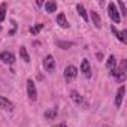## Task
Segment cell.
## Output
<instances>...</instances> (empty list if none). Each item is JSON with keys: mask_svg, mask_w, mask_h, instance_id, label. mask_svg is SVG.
I'll return each instance as SVG.
<instances>
[{"mask_svg": "<svg viewBox=\"0 0 127 127\" xmlns=\"http://www.w3.org/2000/svg\"><path fill=\"white\" fill-rule=\"evenodd\" d=\"M6 9H8V3L3 2L2 5H0V23H3L5 18H6Z\"/></svg>", "mask_w": 127, "mask_h": 127, "instance_id": "cell-17", "label": "cell"}, {"mask_svg": "<svg viewBox=\"0 0 127 127\" xmlns=\"http://www.w3.org/2000/svg\"><path fill=\"white\" fill-rule=\"evenodd\" d=\"M57 24H58L60 27H63V29H67V27H69V23H67L64 14H58V15H57Z\"/></svg>", "mask_w": 127, "mask_h": 127, "instance_id": "cell-14", "label": "cell"}, {"mask_svg": "<svg viewBox=\"0 0 127 127\" xmlns=\"http://www.w3.org/2000/svg\"><path fill=\"white\" fill-rule=\"evenodd\" d=\"M70 99L73 100V103H75L76 106H79V108H82V109H87V108H88L87 100H85V99H84V96H81L78 91L72 90V91H70Z\"/></svg>", "mask_w": 127, "mask_h": 127, "instance_id": "cell-2", "label": "cell"}, {"mask_svg": "<svg viewBox=\"0 0 127 127\" xmlns=\"http://www.w3.org/2000/svg\"><path fill=\"white\" fill-rule=\"evenodd\" d=\"M90 15H91V21H93L94 27H96V29H100V27H102V20H100L99 14H97L96 11H91V12H90Z\"/></svg>", "mask_w": 127, "mask_h": 127, "instance_id": "cell-13", "label": "cell"}, {"mask_svg": "<svg viewBox=\"0 0 127 127\" xmlns=\"http://www.w3.org/2000/svg\"><path fill=\"white\" fill-rule=\"evenodd\" d=\"M0 108L2 109H5V111H14V103L9 100V99H6V97H3V96H0Z\"/></svg>", "mask_w": 127, "mask_h": 127, "instance_id": "cell-10", "label": "cell"}, {"mask_svg": "<svg viewBox=\"0 0 127 127\" xmlns=\"http://www.w3.org/2000/svg\"><path fill=\"white\" fill-rule=\"evenodd\" d=\"M57 114H58V109H57V108H49V109H46V111L43 112V117H45V120L51 121V120H55Z\"/></svg>", "mask_w": 127, "mask_h": 127, "instance_id": "cell-12", "label": "cell"}, {"mask_svg": "<svg viewBox=\"0 0 127 127\" xmlns=\"http://www.w3.org/2000/svg\"><path fill=\"white\" fill-rule=\"evenodd\" d=\"M0 60H2L5 64L12 66L14 63H15V55L11 51H3V52H0Z\"/></svg>", "mask_w": 127, "mask_h": 127, "instance_id": "cell-6", "label": "cell"}, {"mask_svg": "<svg viewBox=\"0 0 127 127\" xmlns=\"http://www.w3.org/2000/svg\"><path fill=\"white\" fill-rule=\"evenodd\" d=\"M55 58L52 57V55H46L45 58H43V69L46 70V72H49V73H52L54 70H55Z\"/></svg>", "mask_w": 127, "mask_h": 127, "instance_id": "cell-4", "label": "cell"}, {"mask_svg": "<svg viewBox=\"0 0 127 127\" xmlns=\"http://www.w3.org/2000/svg\"><path fill=\"white\" fill-rule=\"evenodd\" d=\"M42 29H43V24H42V23H39V24H36V26L30 27V29H29V32H30L32 34H37V33H39Z\"/></svg>", "mask_w": 127, "mask_h": 127, "instance_id": "cell-20", "label": "cell"}, {"mask_svg": "<svg viewBox=\"0 0 127 127\" xmlns=\"http://www.w3.org/2000/svg\"><path fill=\"white\" fill-rule=\"evenodd\" d=\"M57 45H58L61 49H69L70 46H73V42H63V40H58Z\"/></svg>", "mask_w": 127, "mask_h": 127, "instance_id": "cell-21", "label": "cell"}, {"mask_svg": "<svg viewBox=\"0 0 127 127\" xmlns=\"http://www.w3.org/2000/svg\"><path fill=\"white\" fill-rule=\"evenodd\" d=\"M76 11H78V14L82 17V20H84V21H88V14H87L85 8H84L82 5H76Z\"/></svg>", "mask_w": 127, "mask_h": 127, "instance_id": "cell-16", "label": "cell"}, {"mask_svg": "<svg viewBox=\"0 0 127 127\" xmlns=\"http://www.w3.org/2000/svg\"><path fill=\"white\" fill-rule=\"evenodd\" d=\"M52 127H67L64 123H60V124H55V126H52Z\"/></svg>", "mask_w": 127, "mask_h": 127, "instance_id": "cell-23", "label": "cell"}, {"mask_svg": "<svg viewBox=\"0 0 127 127\" xmlns=\"http://www.w3.org/2000/svg\"><path fill=\"white\" fill-rule=\"evenodd\" d=\"M20 55H21V58H23L26 63H30V55H29L26 46H21V48H20Z\"/></svg>", "mask_w": 127, "mask_h": 127, "instance_id": "cell-19", "label": "cell"}, {"mask_svg": "<svg viewBox=\"0 0 127 127\" xmlns=\"http://www.w3.org/2000/svg\"><path fill=\"white\" fill-rule=\"evenodd\" d=\"M108 14H109V18L115 23V24H120V21H121V17H120V12H118V9H117V6H115V3H109L108 5Z\"/></svg>", "mask_w": 127, "mask_h": 127, "instance_id": "cell-3", "label": "cell"}, {"mask_svg": "<svg viewBox=\"0 0 127 127\" xmlns=\"http://www.w3.org/2000/svg\"><path fill=\"white\" fill-rule=\"evenodd\" d=\"M118 6H120V9H121V14H123V15H127V12H126V3H124V2H118Z\"/></svg>", "mask_w": 127, "mask_h": 127, "instance_id": "cell-22", "label": "cell"}, {"mask_svg": "<svg viewBox=\"0 0 127 127\" xmlns=\"http://www.w3.org/2000/svg\"><path fill=\"white\" fill-rule=\"evenodd\" d=\"M0 30H2V27H0Z\"/></svg>", "mask_w": 127, "mask_h": 127, "instance_id": "cell-24", "label": "cell"}, {"mask_svg": "<svg viewBox=\"0 0 127 127\" xmlns=\"http://www.w3.org/2000/svg\"><path fill=\"white\" fill-rule=\"evenodd\" d=\"M76 75H78V69H76L75 66H67V67L64 69V79H66L67 82H70L72 79H75Z\"/></svg>", "mask_w": 127, "mask_h": 127, "instance_id": "cell-7", "label": "cell"}, {"mask_svg": "<svg viewBox=\"0 0 127 127\" xmlns=\"http://www.w3.org/2000/svg\"><path fill=\"white\" fill-rule=\"evenodd\" d=\"M43 6H45V11H46L48 14H54V12L57 11V3H55V2H46Z\"/></svg>", "mask_w": 127, "mask_h": 127, "instance_id": "cell-15", "label": "cell"}, {"mask_svg": "<svg viewBox=\"0 0 127 127\" xmlns=\"http://www.w3.org/2000/svg\"><path fill=\"white\" fill-rule=\"evenodd\" d=\"M106 67H108L109 70H112V69L117 67V60H115L114 55H109V58H108V61H106Z\"/></svg>", "mask_w": 127, "mask_h": 127, "instance_id": "cell-18", "label": "cell"}, {"mask_svg": "<svg viewBox=\"0 0 127 127\" xmlns=\"http://www.w3.org/2000/svg\"><path fill=\"white\" fill-rule=\"evenodd\" d=\"M111 32L117 36V39L120 40V42H123V43H126V40H127V32L126 30H123V32H118L117 29H115V26H111Z\"/></svg>", "mask_w": 127, "mask_h": 127, "instance_id": "cell-11", "label": "cell"}, {"mask_svg": "<svg viewBox=\"0 0 127 127\" xmlns=\"http://www.w3.org/2000/svg\"><path fill=\"white\" fill-rule=\"evenodd\" d=\"M126 66H127V61L123 60L120 63V67H115V69L111 70V76L115 78L117 82H124V79H126Z\"/></svg>", "mask_w": 127, "mask_h": 127, "instance_id": "cell-1", "label": "cell"}, {"mask_svg": "<svg viewBox=\"0 0 127 127\" xmlns=\"http://www.w3.org/2000/svg\"><path fill=\"white\" fill-rule=\"evenodd\" d=\"M81 72L84 73L85 78H91V64L87 58H84L82 63H81Z\"/></svg>", "mask_w": 127, "mask_h": 127, "instance_id": "cell-8", "label": "cell"}, {"mask_svg": "<svg viewBox=\"0 0 127 127\" xmlns=\"http://www.w3.org/2000/svg\"><path fill=\"white\" fill-rule=\"evenodd\" d=\"M27 96L32 102H34L37 99V90H36V85L32 79H27Z\"/></svg>", "mask_w": 127, "mask_h": 127, "instance_id": "cell-5", "label": "cell"}, {"mask_svg": "<svg viewBox=\"0 0 127 127\" xmlns=\"http://www.w3.org/2000/svg\"><path fill=\"white\" fill-rule=\"evenodd\" d=\"M124 94H126V87H124V85H121V87L118 88L117 94H115V108H120V106H121L123 99H124Z\"/></svg>", "mask_w": 127, "mask_h": 127, "instance_id": "cell-9", "label": "cell"}]
</instances>
